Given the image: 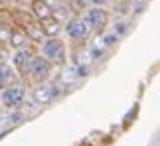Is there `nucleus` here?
I'll use <instances>...</instances> for the list:
<instances>
[{
    "mask_svg": "<svg viewBox=\"0 0 160 146\" xmlns=\"http://www.w3.org/2000/svg\"><path fill=\"white\" fill-rule=\"evenodd\" d=\"M38 53L46 57L53 67H63L69 61V44L65 41L63 36L59 38H46L38 46Z\"/></svg>",
    "mask_w": 160,
    "mask_h": 146,
    "instance_id": "1",
    "label": "nucleus"
},
{
    "mask_svg": "<svg viewBox=\"0 0 160 146\" xmlns=\"http://www.w3.org/2000/svg\"><path fill=\"white\" fill-rule=\"evenodd\" d=\"M53 69H55V67H53L50 61H48L46 57H42L40 53H36L22 83H26V87H28V89L36 87V85L50 83V81H52V77H53Z\"/></svg>",
    "mask_w": 160,
    "mask_h": 146,
    "instance_id": "2",
    "label": "nucleus"
},
{
    "mask_svg": "<svg viewBox=\"0 0 160 146\" xmlns=\"http://www.w3.org/2000/svg\"><path fill=\"white\" fill-rule=\"evenodd\" d=\"M30 97V91L26 87V83L18 81L12 83L8 87L0 89V109H6V111H20V109L26 105Z\"/></svg>",
    "mask_w": 160,
    "mask_h": 146,
    "instance_id": "3",
    "label": "nucleus"
},
{
    "mask_svg": "<svg viewBox=\"0 0 160 146\" xmlns=\"http://www.w3.org/2000/svg\"><path fill=\"white\" fill-rule=\"evenodd\" d=\"M65 36V41L71 46H85L89 41L91 36V30L87 28V24L83 22L81 16H69L67 20L63 22V34Z\"/></svg>",
    "mask_w": 160,
    "mask_h": 146,
    "instance_id": "4",
    "label": "nucleus"
},
{
    "mask_svg": "<svg viewBox=\"0 0 160 146\" xmlns=\"http://www.w3.org/2000/svg\"><path fill=\"white\" fill-rule=\"evenodd\" d=\"M83 22L91 30V36H101L111 26V8H99V6H89L81 14Z\"/></svg>",
    "mask_w": 160,
    "mask_h": 146,
    "instance_id": "5",
    "label": "nucleus"
},
{
    "mask_svg": "<svg viewBox=\"0 0 160 146\" xmlns=\"http://www.w3.org/2000/svg\"><path fill=\"white\" fill-rule=\"evenodd\" d=\"M36 53H38V47H36V46H28V47H22V50H14V51H12L10 65L18 73L20 81H24V77H26V73H28V67H30V63H32V59H34Z\"/></svg>",
    "mask_w": 160,
    "mask_h": 146,
    "instance_id": "6",
    "label": "nucleus"
},
{
    "mask_svg": "<svg viewBox=\"0 0 160 146\" xmlns=\"http://www.w3.org/2000/svg\"><path fill=\"white\" fill-rule=\"evenodd\" d=\"M55 87H52L50 83H44V85H36V87H32V101L38 103V105H48L53 95H55Z\"/></svg>",
    "mask_w": 160,
    "mask_h": 146,
    "instance_id": "7",
    "label": "nucleus"
},
{
    "mask_svg": "<svg viewBox=\"0 0 160 146\" xmlns=\"http://www.w3.org/2000/svg\"><path fill=\"white\" fill-rule=\"evenodd\" d=\"M40 26L44 30V36L46 38H59L63 34V22H59L58 18H46V20H40Z\"/></svg>",
    "mask_w": 160,
    "mask_h": 146,
    "instance_id": "8",
    "label": "nucleus"
},
{
    "mask_svg": "<svg viewBox=\"0 0 160 146\" xmlns=\"http://www.w3.org/2000/svg\"><path fill=\"white\" fill-rule=\"evenodd\" d=\"M24 30V34L28 36V40L32 41V46H36L38 47L42 41L46 40V36H44V30H42V26H40V22L38 20H32V22H28L26 26L22 28Z\"/></svg>",
    "mask_w": 160,
    "mask_h": 146,
    "instance_id": "9",
    "label": "nucleus"
},
{
    "mask_svg": "<svg viewBox=\"0 0 160 146\" xmlns=\"http://www.w3.org/2000/svg\"><path fill=\"white\" fill-rule=\"evenodd\" d=\"M20 77L14 71V67L10 65V61H0V89L8 87L12 83H18Z\"/></svg>",
    "mask_w": 160,
    "mask_h": 146,
    "instance_id": "10",
    "label": "nucleus"
},
{
    "mask_svg": "<svg viewBox=\"0 0 160 146\" xmlns=\"http://www.w3.org/2000/svg\"><path fill=\"white\" fill-rule=\"evenodd\" d=\"M28 46H32V41L28 40V36L24 34V30H22V28L12 26V34H10L8 47H10L12 51H14V50H22V47H28Z\"/></svg>",
    "mask_w": 160,
    "mask_h": 146,
    "instance_id": "11",
    "label": "nucleus"
},
{
    "mask_svg": "<svg viewBox=\"0 0 160 146\" xmlns=\"http://www.w3.org/2000/svg\"><path fill=\"white\" fill-rule=\"evenodd\" d=\"M30 14L34 16V20H46V18H50L52 16V8L48 6L44 0H34L32 4H30Z\"/></svg>",
    "mask_w": 160,
    "mask_h": 146,
    "instance_id": "12",
    "label": "nucleus"
},
{
    "mask_svg": "<svg viewBox=\"0 0 160 146\" xmlns=\"http://www.w3.org/2000/svg\"><path fill=\"white\" fill-rule=\"evenodd\" d=\"M128 30H131V22H128V18H117L115 24H113V34L117 38H122V36L128 34Z\"/></svg>",
    "mask_w": 160,
    "mask_h": 146,
    "instance_id": "13",
    "label": "nucleus"
},
{
    "mask_svg": "<svg viewBox=\"0 0 160 146\" xmlns=\"http://www.w3.org/2000/svg\"><path fill=\"white\" fill-rule=\"evenodd\" d=\"M10 34H12V26H10V24H0V44L8 46Z\"/></svg>",
    "mask_w": 160,
    "mask_h": 146,
    "instance_id": "14",
    "label": "nucleus"
},
{
    "mask_svg": "<svg viewBox=\"0 0 160 146\" xmlns=\"http://www.w3.org/2000/svg\"><path fill=\"white\" fill-rule=\"evenodd\" d=\"M10 57H12V50L8 46L0 44V61H10Z\"/></svg>",
    "mask_w": 160,
    "mask_h": 146,
    "instance_id": "15",
    "label": "nucleus"
},
{
    "mask_svg": "<svg viewBox=\"0 0 160 146\" xmlns=\"http://www.w3.org/2000/svg\"><path fill=\"white\" fill-rule=\"evenodd\" d=\"M89 6H99V8H111V0H85Z\"/></svg>",
    "mask_w": 160,
    "mask_h": 146,
    "instance_id": "16",
    "label": "nucleus"
},
{
    "mask_svg": "<svg viewBox=\"0 0 160 146\" xmlns=\"http://www.w3.org/2000/svg\"><path fill=\"white\" fill-rule=\"evenodd\" d=\"M32 2H34V0H10L12 6H16V8H24V10H28Z\"/></svg>",
    "mask_w": 160,
    "mask_h": 146,
    "instance_id": "17",
    "label": "nucleus"
},
{
    "mask_svg": "<svg viewBox=\"0 0 160 146\" xmlns=\"http://www.w3.org/2000/svg\"><path fill=\"white\" fill-rule=\"evenodd\" d=\"M131 2H132L134 6H137V8H144V6L150 2V0H131Z\"/></svg>",
    "mask_w": 160,
    "mask_h": 146,
    "instance_id": "18",
    "label": "nucleus"
},
{
    "mask_svg": "<svg viewBox=\"0 0 160 146\" xmlns=\"http://www.w3.org/2000/svg\"><path fill=\"white\" fill-rule=\"evenodd\" d=\"M10 0H0V10H6V8H10Z\"/></svg>",
    "mask_w": 160,
    "mask_h": 146,
    "instance_id": "19",
    "label": "nucleus"
},
{
    "mask_svg": "<svg viewBox=\"0 0 160 146\" xmlns=\"http://www.w3.org/2000/svg\"><path fill=\"white\" fill-rule=\"evenodd\" d=\"M113 2H119V0H111V4H113Z\"/></svg>",
    "mask_w": 160,
    "mask_h": 146,
    "instance_id": "20",
    "label": "nucleus"
}]
</instances>
